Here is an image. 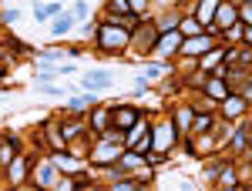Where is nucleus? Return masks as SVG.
<instances>
[{
    "instance_id": "1",
    "label": "nucleus",
    "mask_w": 252,
    "mask_h": 191,
    "mask_svg": "<svg viewBox=\"0 0 252 191\" xmlns=\"http://www.w3.org/2000/svg\"><path fill=\"white\" fill-rule=\"evenodd\" d=\"M94 47H97V54H104V57H121L131 47V30L125 24H118L115 17L101 20L94 27Z\"/></svg>"
},
{
    "instance_id": "2",
    "label": "nucleus",
    "mask_w": 252,
    "mask_h": 191,
    "mask_svg": "<svg viewBox=\"0 0 252 191\" xmlns=\"http://www.w3.org/2000/svg\"><path fill=\"white\" fill-rule=\"evenodd\" d=\"M125 151V141H118V137H108V134H94V148L88 151V168H111L118 158Z\"/></svg>"
},
{
    "instance_id": "3",
    "label": "nucleus",
    "mask_w": 252,
    "mask_h": 191,
    "mask_svg": "<svg viewBox=\"0 0 252 191\" xmlns=\"http://www.w3.org/2000/svg\"><path fill=\"white\" fill-rule=\"evenodd\" d=\"M158 37H161V30L155 27V20L152 17L141 20L135 30H131V47H128V51H131L135 57H152L158 51Z\"/></svg>"
},
{
    "instance_id": "4",
    "label": "nucleus",
    "mask_w": 252,
    "mask_h": 191,
    "mask_svg": "<svg viewBox=\"0 0 252 191\" xmlns=\"http://www.w3.org/2000/svg\"><path fill=\"white\" fill-rule=\"evenodd\" d=\"M178 137H182V131L175 128L172 117H158V121H152V151L172 158V148L178 144Z\"/></svg>"
},
{
    "instance_id": "5",
    "label": "nucleus",
    "mask_w": 252,
    "mask_h": 191,
    "mask_svg": "<svg viewBox=\"0 0 252 191\" xmlns=\"http://www.w3.org/2000/svg\"><path fill=\"white\" fill-rule=\"evenodd\" d=\"M58 185H61V168H58V164H54L51 158H44V161H34L27 188H58Z\"/></svg>"
},
{
    "instance_id": "6",
    "label": "nucleus",
    "mask_w": 252,
    "mask_h": 191,
    "mask_svg": "<svg viewBox=\"0 0 252 191\" xmlns=\"http://www.w3.org/2000/svg\"><path fill=\"white\" fill-rule=\"evenodd\" d=\"M31 168H34V158L20 151L17 158H14V161L3 168V178H7V185H10V188H24V185H27V178H31Z\"/></svg>"
},
{
    "instance_id": "7",
    "label": "nucleus",
    "mask_w": 252,
    "mask_h": 191,
    "mask_svg": "<svg viewBox=\"0 0 252 191\" xmlns=\"http://www.w3.org/2000/svg\"><path fill=\"white\" fill-rule=\"evenodd\" d=\"M125 148H135V151H141V154L152 151V121L141 117L135 128H128V131H125Z\"/></svg>"
},
{
    "instance_id": "8",
    "label": "nucleus",
    "mask_w": 252,
    "mask_h": 191,
    "mask_svg": "<svg viewBox=\"0 0 252 191\" xmlns=\"http://www.w3.org/2000/svg\"><path fill=\"white\" fill-rule=\"evenodd\" d=\"M215 44H219V40L212 37V34H209V30H202V34H195V37H185L182 40V51H178V57H205V54H209V51H212Z\"/></svg>"
},
{
    "instance_id": "9",
    "label": "nucleus",
    "mask_w": 252,
    "mask_h": 191,
    "mask_svg": "<svg viewBox=\"0 0 252 191\" xmlns=\"http://www.w3.org/2000/svg\"><path fill=\"white\" fill-rule=\"evenodd\" d=\"M198 87H202V94H205V97H212L215 104H222L225 97L232 94L229 81H225V77H219V74H205L202 81H198Z\"/></svg>"
},
{
    "instance_id": "10",
    "label": "nucleus",
    "mask_w": 252,
    "mask_h": 191,
    "mask_svg": "<svg viewBox=\"0 0 252 191\" xmlns=\"http://www.w3.org/2000/svg\"><path fill=\"white\" fill-rule=\"evenodd\" d=\"M182 40H185V34H182L178 27H175V30H165V34L158 37V51H155V54L161 60H175V57H178V51H182Z\"/></svg>"
},
{
    "instance_id": "11",
    "label": "nucleus",
    "mask_w": 252,
    "mask_h": 191,
    "mask_svg": "<svg viewBox=\"0 0 252 191\" xmlns=\"http://www.w3.org/2000/svg\"><path fill=\"white\" fill-rule=\"evenodd\" d=\"M141 117L145 114H141V108H135V104H111V121H115V128H121V131L135 128Z\"/></svg>"
},
{
    "instance_id": "12",
    "label": "nucleus",
    "mask_w": 252,
    "mask_h": 191,
    "mask_svg": "<svg viewBox=\"0 0 252 191\" xmlns=\"http://www.w3.org/2000/svg\"><path fill=\"white\" fill-rule=\"evenodd\" d=\"M219 108H222V117H225V121H239V117H246L249 114V101H246V97L239 94V91H232V94L225 97V101H222V104H219Z\"/></svg>"
},
{
    "instance_id": "13",
    "label": "nucleus",
    "mask_w": 252,
    "mask_h": 191,
    "mask_svg": "<svg viewBox=\"0 0 252 191\" xmlns=\"http://www.w3.org/2000/svg\"><path fill=\"white\" fill-rule=\"evenodd\" d=\"M111 84H115V74L111 71H97V67H91L88 74L81 77V87L84 91H108Z\"/></svg>"
},
{
    "instance_id": "14",
    "label": "nucleus",
    "mask_w": 252,
    "mask_h": 191,
    "mask_svg": "<svg viewBox=\"0 0 252 191\" xmlns=\"http://www.w3.org/2000/svg\"><path fill=\"white\" fill-rule=\"evenodd\" d=\"M219 30H229L232 24H239V3H229V0H219L215 7V20H212Z\"/></svg>"
},
{
    "instance_id": "15",
    "label": "nucleus",
    "mask_w": 252,
    "mask_h": 191,
    "mask_svg": "<svg viewBox=\"0 0 252 191\" xmlns=\"http://www.w3.org/2000/svg\"><path fill=\"white\" fill-rule=\"evenodd\" d=\"M20 151H24V141H20L17 134H3V137H0V171H3Z\"/></svg>"
},
{
    "instance_id": "16",
    "label": "nucleus",
    "mask_w": 252,
    "mask_h": 191,
    "mask_svg": "<svg viewBox=\"0 0 252 191\" xmlns=\"http://www.w3.org/2000/svg\"><path fill=\"white\" fill-rule=\"evenodd\" d=\"M88 128H91V134H104L108 128H115V121H111V108L94 104L91 114H88Z\"/></svg>"
},
{
    "instance_id": "17",
    "label": "nucleus",
    "mask_w": 252,
    "mask_h": 191,
    "mask_svg": "<svg viewBox=\"0 0 252 191\" xmlns=\"http://www.w3.org/2000/svg\"><path fill=\"white\" fill-rule=\"evenodd\" d=\"M249 128H252L249 117H239V128H235V134L229 137V148H232L235 154H246V151H249Z\"/></svg>"
},
{
    "instance_id": "18",
    "label": "nucleus",
    "mask_w": 252,
    "mask_h": 191,
    "mask_svg": "<svg viewBox=\"0 0 252 191\" xmlns=\"http://www.w3.org/2000/svg\"><path fill=\"white\" fill-rule=\"evenodd\" d=\"M215 124H219V117H215V111H195L192 117V131L189 134H205V131H215Z\"/></svg>"
},
{
    "instance_id": "19",
    "label": "nucleus",
    "mask_w": 252,
    "mask_h": 191,
    "mask_svg": "<svg viewBox=\"0 0 252 191\" xmlns=\"http://www.w3.org/2000/svg\"><path fill=\"white\" fill-rule=\"evenodd\" d=\"M64 10V0H47V3H34V20L37 24H47V20H54V14Z\"/></svg>"
},
{
    "instance_id": "20",
    "label": "nucleus",
    "mask_w": 252,
    "mask_h": 191,
    "mask_svg": "<svg viewBox=\"0 0 252 191\" xmlns=\"http://www.w3.org/2000/svg\"><path fill=\"white\" fill-rule=\"evenodd\" d=\"M242 181L235 178V164L232 161H222V168H219V174H215V188H239Z\"/></svg>"
},
{
    "instance_id": "21",
    "label": "nucleus",
    "mask_w": 252,
    "mask_h": 191,
    "mask_svg": "<svg viewBox=\"0 0 252 191\" xmlns=\"http://www.w3.org/2000/svg\"><path fill=\"white\" fill-rule=\"evenodd\" d=\"M74 24H78L74 14H71V10H64L61 17L51 20V34H54V37H64V34H71V30H74Z\"/></svg>"
},
{
    "instance_id": "22",
    "label": "nucleus",
    "mask_w": 252,
    "mask_h": 191,
    "mask_svg": "<svg viewBox=\"0 0 252 191\" xmlns=\"http://www.w3.org/2000/svg\"><path fill=\"white\" fill-rule=\"evenodd\" d=\"M215 7H219V0H195L192 14H195V17H198V20H202L205 27H209V24H212V20H215Z\"/></svg>"
},
{
    "instance_id": "23",
    "label": "nucleus",
    "mask_w": 252,
    "mask_h": 191,
    "mask_svg": "<svg viewBox=\"0 0 252 191\" xmlns=\"http://www.w3.org/2000/svg\"><path fill=\"white\" fill-rule=\"evenodd\" d=\"M97 104V91H91V94H78V97H67L64 101V108L67 111H91Z\"/></svg>"
},
{
    "instance_id": "24",
    "label": "nucleus",
    "mask_w": 252,
    "mask_h": 191,
    "mask_svg": "<svg viewBox=\"0 0 252 191\" xmlns=\"http://www.w3.org/2000/svg\"><path fill=\"white\" fill-rule=\"evenodd\" d=\"M192 117H195V108H175L172 111V121H175V128H178L182 134L192 131Z\"/></svg>"
},
{
    "instance_id": "25",
    "label": "nucleus",
    "mask_w": 252,
    "mask_h": 191,
    "mask_svg": "<svg viewBox=\"0 0 252 191\" xmlns=\"http://www.w3.org/2000/svg\"><path fill=\"white\" fill-rule=\"evenodd\" d=\"M178 30H182L185 37H195V34H202V30H205V24L195 17V14H182V24H178Z\"/></svg>"
},
{
    "instance_id": "26",
    "label": "nucleus",
    "mask_w": 252,
    "mask_h": 191,
    "mask_svg": "<svg viewBox=\"0 0 252 191\" xmlns=\"http://www.w3.org/2000/svg\"><path fill=\"white\" fill-rule=\"evenodd\" d=\"M152 20H155V27H158V30L165 34V30H175V27L182 24V14H178V10H165L161 17H152Z\"/></svg>"
},
{
    "instance_id": "27",
    "label": "nucleus",
    "mask_w": 252,
    "mask_h": 191,
    "mask_svg": "<svg viewBox=\"0 0 252 191\" xmlns=\"http://www.w3.org/2000/svg\"><path fill=\"white\" fill-rule=\"evenodd\" d=\"M104 14L108 17H125V14H135L128 0H104Z\"/></svg>"
},
{
    "instance_id": "28",
    "label": "nucleus",
    "mask_w": 252,
    "mask_h": 191,
    "mask_svg": "<svg viewBox=\"0 0 252 191\" xmlns=\"http://www.w3.org/2000/svg\"><path fill=\"white\" fill-rule=\"evenodd\" d=\"M71 14H74V20H78V24H88V17H91V7H88V0H74Z\"/></svg>"
},
{
    "instance_id": "29",
    "label": "nucleus",
    "mask_w": 252,
    "mask_h": 191,
    "mask_svg": "<svg viewBox=\"0 0 252 191\" xmlns=\"http://www.w3.org/2000/svg\"><path fill=\"white\" fill-rule=\"evenodd\" d=\"M20 17H24V10H17V7H10V10H3V24H17Z\"/></svg>"
},
{
    "instance_id": "30",
    "label": "nucleus",
    "mask_w": 252,
    "mask_h": 191,
    "mask_svg": "<svg viewBox=\"0 0 252 191\" xmlns=\"http://www.w3.org/2000/svg\"><path fill=\"white\" fill-rule=\"evenodd\" d=\"M239 94H242V97H246V101L252 104V74H246V84L239 87Z\"/></svg>"
},
{
    "instance_id": "31",
    "label": "nucleus",
    "mask_w": 252,
    "mask_h": 191,
    "mask_svg": "<svg viewBox=\"0 0 252 191\" xmlns=\"http://www.w3.org/2000/svg\"><path fill=\"white\" fill-rule=\"evenodd\" d=\"M128 3H131V10H135L138 17H145V7H148L152 0H128Z\"/></svg>"
},
{
    "instance_id": "32",
    "label": "nucleus",
    "mask_w": 252,
    "mask_h": 191,
    "mask_svg": "<svg viewBox=\"0 0 252 191\" xmlns=\"http://www.w3.org/2000/svg\"><path fill=\"white\" fill-rule=\"evenodd\" d=\"M74 74V67H71V64H64V60H61V67H58V77H71Z\"/></svg>"
},
{
    "instance_id": "33",
    "label": "nucleus",
    "mask_w": 252,
    "mask_h": 191,
    "mask_svg": "<svg viewBox=\"0 0 252 191\" xmlns=\"http://www.w3.org/2000/svg\"><path fill=\"white\" fill-rule=\"evenodd\" d=\"M242 47H252V27L246 24V30H242Z\"/></svg>"
},
{
    "instance_id": "34",
    "label": "nucleus",
    "mask_w": 252,
    "mask_h": 191,
    "mask_svg": "<svg viewBox=\"0 0 252 191\" xmlns=\"http://www.w3.org/2000/svg\"><path fill=\"white\" fill-rule=\"evenodd\" d=\"M0 81H7V71H3V60H0Z\"/></svg>"
},
{
    "instance_id": "35",
    "label": "nucleus",
    "mask_w": 252,
    "mask_h": 191,
    "mask_svg": "<svg viewBox=\"0 0 252 191\" xmlns=\"http://www.w3.org/2000/svg\"><path fill=\"white\" fill-rule=\"evenodd\" d=\"M249 151H252V128H249Z\"/></svg>"
},
{
    "instance_id": "36",
    "label": "nucleus",
    "mask_w": 252,
    "mask_h": 191,
    "mask_svg": "<svg viewBox=\"0 0 252 191\" xmlns=\"http://www.w3.org/2000/svg\"><path fill=\"white\" fill-rule=\"evenodd\" d=\"M229 3H242V0H229Z\"/></svg>"
}]
</instances>
